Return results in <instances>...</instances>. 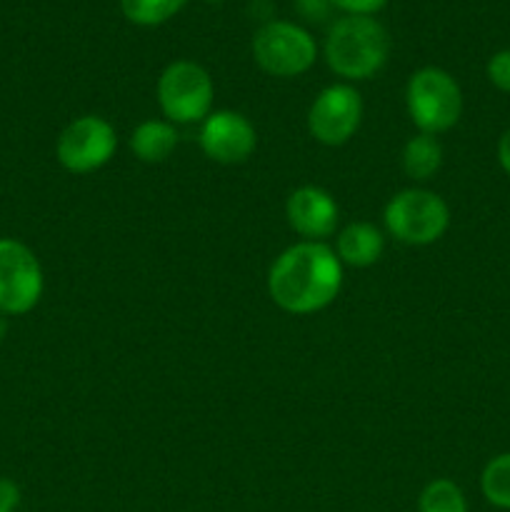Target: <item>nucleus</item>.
<instances>
[{"mask_svg":"<svg viewBox=\"0 0 510 512\" xmlns=\"http://www.w3.org/2000/svg\"><path fill=\"white\" fill-rule=\"evenodd\" d=\"M343 288V263L335 250L315 240L285 248L268 270V293L280 310L310 315L328 308Z\"/></svg>","mask_w":510,"mask_h":512,"instance_id":"obj_1","label":"nucleus"},{"mask_svg":"<svg viewBox=\"0 0 510 512\" xmlns=\"http://www.w3.org/2000/svg\"><path fill=\"white\" fill-rule=\"evenodd\" d=\"M390 38L373 15H345L325 38V63L345 80H368L388 63Z\"/></svg>","mask_w":510,"mask_h":512,"instance_id":"obj_2","label":"nucleus"},{"mask_svg":"<svg viewBox=\"0 0 510 512\" xmlns=\"http://www.w3.org/2000/svg\"><path fill=\"white\" fill-rule=\"evenodd\" d=\"M405 108L420 133L438 135L458 125L463 115V93L448 70L420 68L405 85Z\"/></svg>","mask_w":510,"mask_h":512,"instance_id":"obj_3","label":"nucleus"},{"mask_svg":"<svg viewBox=\"0 0 510 512\" xmlns=\"http://www.w3.org/2000/svg\"><path fill=\"white\" fill-rule=\"evenodd\" d=\"M388 233L405 245H433L450 225L448 203L438 193L408 188L395 193L383 210Z\"/></svg>","mask_w":510,"mask_h":512,"instance_id":"obj_4","label":"nucleus"},{"mask_svg":"<svg viewBox=\"0 0 510 512\" xmlns=\"http://www.w3.org/2000/svg\"><path fill=\"white\" fill-rule=\"evenodd\" d=\"M158 103L173 125L203 123L213 113L215 85L208 70L193 60H175L158 78Z\"/></svg>","mask_w":510,"mask_h":512,"instance_id":"obj_5","label":"nucleus"},{"mask_svg":"<svg viewBox=\"0 0 510 512\" xmlns=\"http://www.w3.org/2000/svg\"><path fill=\"white\" fill-rule=\"evenodd\" d=\"M253 58L268 75L295 78L318 58L313 35L290 20H270L253 35Z\"/></svg>","mask_w":510,"mask_h":512,"instance_id":"obj_6","label":"nucleus"},{"mask_svg":"<svg viewBox=\"0 0 510 512\" xmlns=\"http://www.w3.org/2000/svg\"><path fill=\"white\" fill-rule=\"evenodd\" d=\"M45 278L33 250L15 238H0V313L25 315L43 298Z\"/></svg>","mask_w":510,"mask_h":512,"instance_id":"obj_7","label":"nucleus"},{"mask_svg":"<svg viewBox=\"0 0 510 512\" xmlns=\"http://www.w3.org/2000/svg\"><path fill=\"white\" fill-rule=\"evenodd\" d=\"M115 150H118V135L113 125L100 115L75 118L73 123L65 125L55 145L58 163L75 175L100 170L110 163Z\"/></svg>","mask_w":510,"mask_h":512,"instance_id":"obj_8","label":"nucleus"},{"mask_svg":"<svg viewBox=\"0 0 510 512\" xmlns=\"http://www.w3.org/2000/svg\"><path fill=\"white\" fill-rule=\"evenodd\" d=\"M363 123V98L348 83L328 85L308 110V130L320 145L340 148L358 133Z\"/></svg>","mask_w":510,"mask_h":512,"instance_id":"obj_9","label":"nucleus"},{"mask_svg":"<svg viewBox=\"0 0 510 512\" xmlns=\"http://www.w3.org/2000/svg\"><path fill=\"white\" fill-rule=\"evenodd\" d=\"M258 133L243 113L213 110L200 123V148L220 165H240L253 155Z\"/></svg>","mask_w":510,"mask_h":512,"instance_id":"obj_10","label":"nucleus"},{"mask_svg":"<svg viewBox=\"0 0 510 512\" xmlns=\"http://www.w3.org/2000/svg\"><path fill=\"white\" fill-rule=\"evenodd\" d=\"M285 218H288L290 228L303 240L323 243L338 228L340 210L328 190L318 188V185H303V188H295L288 195Z\"/></svg>","mask_w":510,"mask_h":512,"instance_id":"obj_11","label":"nucleus"},{"mask_svg":"<svg viewBox=\"0 0 510 512\" xmlns=\"http://www.w3.org/2000/svg\"><path fill=\"white\" fill-rule=\"evenodd\" d=\"M383 250V233L365 220L345 225L335 238V255L340 258V263L350 265V268H370V265L378 263Z\"/></svg>","mask_w":510,"mask_h":512,"instance_id":"obj_12","label":"nucleus"},{"mask_svg":"<svg viewBox=\"0 0 510 512\" xmlns=\"http://www.w3.org/2000/svg\"><path fill=\"white\" fill-rule=\"evenodd\" d=\"M178 140V128L170 120H143L130 133L128 145L140 163L155 165L165 163L173 155V150L178 148Z\"/></svg>","mask_w":510,"mask_h":512,"instance_id":"obj_13","label":"nucleus"},{"mask_svg":"<svg viewBox=\"0 0 510 512\" xmlns=\"http://www.w3.org/2000/svg\"><path fill=\"white\" fill-rule=\"evenodd\" d=\"M443 165V145L438 143L435 135L418 133L405 143L403 148V170L408 178L418 180H430Z\"/></svg>","mask_w":510,"mask_h":512,"instance_id":"obj_14","label":"nucleus"},{"mask_svg":"<svg viewBox=\"0 0 510 512\" xmlns=\"http://www.w3.org/2000/svg\"><path fill=\"white\" fill-rule=\"evenodd\" d=\"M418 512H468V500L453 480L435 478L420 493Z\"/></svg>","mask_w":510,"mask_h":512,"instance_id":"obj_15","label":"nucleus"},{"mask_svg":"<svg viewBox=\"0 0 510 512\" xmlns=\"http://www.w3.org/2000/svg\"><path fill=\"white\" fill-rule=\"evenodd\" d=\"M485 500L500 510H510V453L495 455L480 475Z\"/></svg>","mask_w":510,"mask_h":512,"instance_id":"obj_16","label":"nucleus"},{"mask_svg":"<svg viewBox=\"0 0 510 512\" xmlns=\"http://www.w3.org/2000/svg\"><path fill=\"white\" fill-rule=\"evenodd\" d=\"M188 0H120L125 18L135 25H160L173 18Z\"/></svg>","mask_w":510,"mask_h":512,"instance_id":"obj_17","label":"nucleus"},{"mask_svg":"<svg viewBox=\"0 0 510 512\" xmlns=\"http://www.w3.org/2000/svg\"><path fill=\"white\" fill-rule=\"evenodd\" d=\"M488 80L503 93H510V50H498L488 60Z\"/></svg>","mask_w":510,"mask_h":512,"instance_id":"obj_18","label":"nucleus"},{"mask_svg":"<svg viewBox=\"0 0 510 512\" xmlns=\"http://www.w3.org/2000/svg\"><path fill=\"white\" fill-rule=\"evenodd\" d=\"M328 3L345 10L348 15H373L378 13L388 0H328Z\"/></svg>","mask_w":510,"mask_h":512,"instance_id":"obj_19","label":"nucleus"},{"mask_svg":"<svg viewBox=\"0 0 510 512\" xmlns=\"http://www.w3.org/2000/svg\"><path fill=\"white\" fill-rule=\"evenodd\" d=\"M20 488L15 480L0 478V512H18Z\"/></svg>","mask_w":510,"mask_h":512,"instance_id":"obj_20","label":"nucleus"},{"mask_svg":"<svg viewBox=\"0 0 510 512\" xmlns=\"http://www.w3.org/2000/svg\"><path fill=\"white\" fill-rule=\"evenodd\" d=\"M295 3H298L300 13L308 15L310 20H320L330 8L328 0H295Z\"/></svg>","mask_w":510,"mask_h":512,"instance_id":"obj_21","label":"nucleus"},{"mask_svg":"<svg viewBox=\"0 0 510 512\" xmlns=\"http://www.w3.org/2000/svg\"><path fill=\"white\" fill-rule=\"evenodd\" d=\"M498 163L510 175V130H505L498 140Z\"/></svg>","mask_w":510,"mask_h":512,"instance_id":"obj_22","label":"nucleus"},{"mask_svg":"<svg viewBox=\"0 0 510 512\" xmlns=\"http://www.w3.org/2000/svg\"><path fill=\"white\" fill-rule=\"evenodd\" d=\"M5 335H8V318H5L3 313H0V343L5 340Z\"/></svg>","mask_w":510,"mask_h":512,"instance_id":"obj_23","label":"nucleus"}]
</instances>
